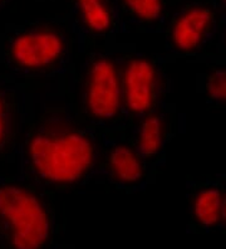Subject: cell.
I'll return each mask as SVG.
<instances>
[{
  "label": "cell",
  "instance_id": "obj_9",
  "mask_svg": "<svg viewBox=\"0 0 226 249\" xmlns=\"http://www.w3.org/2000/svg\"><path fill=\"white\" fill-rule=\"evenodd\" d=\"M79 4L86 21L92 29L102 32L109 27V14L102 5L101 0H79Z\"/></svg>",
  "mask_w": 226,
  "mask_h": 249
},
{
  "label": "cell",
  "instance_id": "obj_1",
  "mask_svg": "<svg viewBox=\"0 0 226 249\" xmlns=\"http://www.w3.org/2000/svg\"><path fill=\"white\" fill-rule=\"evenodd\" d=\"M30 155L36 170L53 181H72L79 178L92 160L90 143L81 135H67L58 140L35 137Z\"/></svg>",
  "mask_w": 226,
  "mask_h": 249
},
{
  "label": "cell",
  "instance_id": "obj_12",
  "mask_svg": "<svg viewBox=\"0 0 226 249\" xmlns=\"http://www.w3.org/2000/svg\"><path fill=\"white\" fill-rule=\"evenodd\" d=\"M209 93L216 100L226 101V72L217 71L212 73L208 82Z\"/></svg>",
  "mask_w": 226,
  "mask_h": 249
},
{
  "label": "cell",
  "instance_id": "obj_5",
  "mask_svg": "<svg viewBox=\"0 0 226 249\" xmlns=\"http://www.w3.org/2000/svg\"><path fill=\"white\" fill-rule=\"evenodd\" d=\"M154 68L146 61H133L126 72L127 101L133 111L141 112L152 101Z\"/></svg>",
  "mask_w": 226,
  "mask_h": 249
},
{
  "label": "cell",
  "instance_id": "obj_4",
  "mask_svg": "<svg viewBox=\"0 0 226 249\" xmlns=\"http://www.w3.org/2000/svg\"><path fill=\"white\" fill-rule=\"evenodd\" d=\"M62 40L55 34H27L14 42L13 55L25 67L36 68L54 61L62 52Z\"/></svg>",
  "mask_w": 226,
  "mask_h": 249
},
{
  "label": "cell",
  "instance_id": "obj_11",
  "mask_svg": "<svg viewBox=\"0 0 226 249\" xmlns=\"http://www.w3.org/2000/svg\"><path fill=\"white\" fill-rule=\"evenodd\" d=\"M127 5L143 19H155L161 13V0H124Z\"/></svg>",
  "mask_w": 226,
  "mask_h": 249
},
{
  "label": "cell",
  "instance_id": "obj_8",
  "mask_svg": "<svg viewBox=\"0 0 226 249\" xmlns=\"http://www.w3.org/2000/svg\"><path fill=\"white\" fill-rule=\"evenodd\" d=\"M221 196L219 192L210 189L197 196L195 203V215L202 224L212 225L219 219Z\"/></svg>",
  "mask_w": 226,
  "mask_h": 249
},
{
  "label": "cell",
  "instance_id": "obj_6",
  "mask_svg": "<svg viewBox=\"0 0 226 249\" xmlns=\"http://www.w3.org/2000/svg\"><path fill=\"white\" fill-rule=\"evenodd\" d=\"M210 21V13L205 9H193L186 13L176 23L174 40L178 48L190 51L199 44L206 25Z\"/></svg>",
  "mask_w": 226,
  "mask_h": 249
},
{
  "label": "cell",
  "instance_id": "obj_2",
  "mask_svg": "<svg viewBox=\"0 0 226 249\" xmlns=\"http://www.w3.org/2000/svg\"><path fill=\"white\" fill-rule=\"evenodd\" d=\"M0 214L9 219L14 229L17 249H38L48 235V219L35 197L23 189H0Z\"/></svg>",
  "mask_w": 226,
  "mask_h": 249
},
{
  "label": "cell",
  "instance_id": "obj_10",
  "mask_svg": "<svg viewBox=\"0 0 226 249\" xmlns=\"http://www.w3.org/2000/svg\"><path fill=\"white\" fill-rule=\"evenodd\" d=\"M162 141V127L160 120L156 117H150L143 124L141 131L139 147L145 155H152L160 149Z\"/></svg>",
  "mask_w": 226,
  "mask_h": 249
},
{
  "label": "cell",
  "instance_id": "obj_13",
  "mask_svg": "<svg viewBox=\"0 0 226 249\" xmlns=\"http://www.w3.org/2000/svg\"><path fill=\"white\" fill-rule=\"evenodd\" d=\"M4 135V119H3V104L0 100V140Z\"/></svg>",
  "mask_w": 226,
  "mask_h": 249
},
{
  "label": "cell",
  "instance_id": "obj_3",
  "mask_svg": "<svg viewBox=\"0 0 226 249\" xmlns=\"http://www.w3.org/2000/svg\"><path fill=\"white\" fill-rule=\"evenodd\" d=\"M89 107L98 117H111L118 107V85L116 72L109 62H97L92 70Z\"/></svg>",
  "mask_w": 226,
  "mask_h": 249
},
{
  "label": "cell",
  "instance_id": "obj_7",
  "mask_svg": "<svg viewBox=\"0 0 226 249\" xmlns=\"http://www.w3.org/2000/svg\"><path fill=\"white\" fill-rule=\"evenodd\" d=\"M112 169L123 181H135L141 177V166L133 152L127 147H117L111 156Z\"/></svg>",
  "mask_w": 226,
  "mask_h": 249
}]
</instances>
